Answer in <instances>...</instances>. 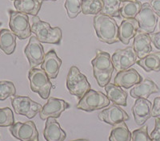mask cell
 <instances>
[{
	"instance_id": "cell-1",
	"label": "cell",
	"mask_w": 160,
	"mask_h": 141,
	"mask_svg": "<svg viewBox=\"0 0 160 141\" xmlns=\"http://www.w3.org/2000/svg\"><path fill=\"white\" fill-rule=\"evenodd\" d=\"M94 27L101 42L111 45L119 41L118 26L112 17L99 13L94 18Z\"/></svg>"
},
{
	"instance_id": "cell-2",
	"label": "cell",
	"mask_w": 160,
	"mask_h": 141,
	"mask_svg": "<svg viewBox=\"0 0 160 141\" xmlns=\"http://www.w3.org/2000/svg\"><path fill=\"white\" fill-rule=\"evenodd\" d=\"M93 73L100 87H105L110 83L114 72V65L111 55L105 51L96 50L95 58L91 61Z\"/></svg>"
},
{
	"instance_id": "cell-3",
	"label": "cell",
	"mask_w": 160,
	"mask_h": 141,
	"mask_svg": "<svg viewBox=\"0 0 160 141\" xmlns=\"http://www.w3.org/2000/svg\"><path fill=\"white\" fill-rule=\"evenodd\" d=\"M31 32L34 33L40 42L59 45L62 40V30L52 28L49 23L40 19L38 16L31 18Z\"/></svg>"
},
{
	"instance_id": "cell-4",
	"label": "cell",
	"mask_w": 160,
	"mask_h": 141,
	"mask_svg": "<svg viewBox=\"0 0 160 141\" xmlns=\"http://www.w3.org/2000/svg\"><path fill=\"white\" fill-rule=\"evenodd\" d=\"M67 87L70 93L79 100L91 89L87 77L76 66H71L67 78Z\"/></svg>"
},
{
	"instance_id": "cell-5",
	"label": "cell",
	"mask_w": 160,
	"mask_h": 141,
	"mask_svg": "<svg viewBox=\"0 0 160 141\" xmlns=\"http://www.w3.org/2000/svg\"><path fill=\"white\" fill-rule=\"evenodd\" d=\"M28 78L31 90L37 92L42 99H48L52 88V84L48 74L42 69L32 68L29 71Z\"/></svg>"
},
{
	"instance_id": "cell-6",
	"label": "cell",
	"mask_w": 160,
	"mask_h": 141,
	"mask_svg": "<svg viewBox=\"0 0 160 141\" xmlns=\"http://www.w3.org/2000/svg\"><path fill=\"white\" fill-rule=\"evenodd\" d=\"M109 105L110 100L108 96L102 92L91 89L79 100L76 107L79 110L92 112L104 109Z\"/></svg>"
},
{
	"instance_id": "cell-7",
	"label": "cell",
	"mask_w": 160,
	"mask_h": 141,
	"mask_svg": "<svg viewBox=\"0 0 160 141\" xmlns=\"http://www.w3.org/2000/svg\"><path fill=\"white\" fill-rule=\"evenodd\" d=\"M9 26L11 31L20 40L27 39L32 33L28 15L18 11H10Z\"/></svg>"
},
{
	"instance_id": "cell-8",
	"label": "cell",
	"mask_w": 160,
	"mask_h": 141,
	"mask_svg": "<svg viewBox=\"0 0 160 141\" xmlns=\"http://www.w3.org/2000/svg\"><path fill=\"white\" fill-rule=\"evenodd\" d=\"M11 105L15 113L27 116L29 119L35 117L42 107L28 96H14L11 98Z\"/></svg>"
},
{
	"instance_id": "cell-9",
	"label": "cell",
	"mask_w": 160,
	"mask_h": 141,
	"mask_svg": "<svg viewBox=\"0 0 160 141\" xmlns=\"http://www.w3.org/2000/svg\"><path fill=\"white\" fill-rule=\"evenodd\" d=\"M135 19L138 21L139 25L138 32L148 35L154 33L158 23V15L153 11L148 2L142 4V8L135 17Z\"/></svg>"
},
{
	"instance_id": "cell-10",
	"label": "cell",
	"mask_w": 160,
	"mask_h": 141,
	"mask_svg": "<svg viewBox=\"0 0 160 141\" xmlns=\"http://www.w3.org/2000/svg\"><path fill=\"white\" fill-rule=\"evenodd\" d=\"M136 53L133 46H128L125 49H117L111 57L114 68L116 71H123L137 62Z\"/></svg>"
},
{
	"instance_id": "cell-11",
	"label": "cell",
	"mask_w": 160,
	"mask_h": 141,
	"mask_svg": "<svg viewBox=\"0 0 160 141\" xmlns=\"http://www.w3.org/2000/svg\"><path fill=\"white\" fill-rule=\"evenodd\" d=\"M10 132L20 141H39L38 132L33 121L17 122L10 126Z\"/></svg>"
},
{
	"instance_id": "cell-12",
	"label": "cell",
	"mask_w": 160,
	"mask_h": 141,
	"mask_svg": "<svg viewBox=\"0 0 160 141\" xmlns=\"http://www.w3.org/2000/svg\"><path fill=\"white\" fill-rule=\"evenodd\" d=\"M24 54L31 69L42 64L45 57L43 46L35 36L31 37L29 42L24 49Z\"/></svg>"
},
{
	"instance_id": "cell-13",
	"label": "cell",
	"mask_w": 160,
	"mask_h": 141,
	"mask_svg": "<svg viewBox=\"0 0 160 141\" xmlns=\"http://www.w3.org/2000/svg\"><path fill=\"white\" fill-rule=\"evenodd\" d=\"M70 108V104L63 100L58 98L51 97L48 99V103L42 107L39 112V117L41 120H45L49 117H60L62 112Z\"/></svg>"
},
{
	"instance_id": "cell-14",
	"label": "cell",
	"mask_w": 160,
	"mask_h": 141,
	"mask_svg": "<svg viewBox=\"0 0 160 141\" xmlns=\"http://www.w3.org/2000/svg\"><path fill=\"white\" fill-rule=\"evenodd\" d=\"M98 119L108 125L115 126L117 124L128 120L129 116L119 106L117 105H112L108 109H103L98 114Z\"/></svg>"
},
{
	"instance_id": "cell-15",
	"label": "cell",
	"mask_w": 160,
	"mask_h": 141,
	"mask_svg": "<svg viewBox=\"0 0 160 141\" xmlns=\"http://www.w3.org/2000/svg\"><path fill=\"white\" fill-rule=\"evenodd\" d=\"M132 113L137 125H144L151 117V102L148 99L138 98L132 107Z\"/></svg>"
},
{
	"instance_id": "cell-16",
	"label": "cell",
	"mask_w": 160,
	"mask_h": 141,
	"mask_svg": "<svg viewBox=\"0 0 160 141\" xmlns=\"http://www.w3.org/2000/svg\"><path fill=\"white\" fill-rule=\"evenodd\" d=\"M142 81V76L135 69L120 71L114 79V84L124 89H130Z\"/></svg>"
},
{
	"instance_id": "cell-17",
	"label": "cell",
	"mask_w": 160,
	"mask_h": 141,
	"mask_svg": "<svg viewBox=\"0 0 160 141\" xmlns=\"http://www.w3.org/2000/svg\"><path fill=\"white\" fill-rule=\"evenodd\" d=\"M61 65L62 60L57 56L54 49H51L44 57L41 69L48 74L50 79H55L58 77Z\"/></svg>"
},
{
	"instance_id": "cell-18",
	"label": "cell",
	"mask_w": 160,
	"mask_h": 141,
	"mask_svg": "<svg viewBox=\"0 0 160 141\" xmlns=\"http://www.w3.org/2000/svg\"><path fill=\"white\" fill-rule=\"evenodd\" d=\"M139 29L138 22L135 18L124 19L118 26V39L124 45H128Z\"/></svg>"
},
{
	"instance_id": "cell-19",
	"label": "cell",
	"mask_w": 160,
	"mask_h": 141,
	"mask_svg": "<svg viewBox=\"0 0 160 141\" xmlns=\"http://www.w3.org/2000/svg\"><path fill=\"white\" fill-rule=\"evenodd\" d=\"M43 136L47 141H64L67 138V133L62 129L55 118L47 119Z\"/></svg>"
},
{
	"instance_id": "cell-20",
	"label": "cell",
	"mask_w": 160,
	"mask_h": 141,
	"mask_svg": "<svg viewBox=\"0 0 160 141\" xmlns=\"http://www.w3.org/2000/svg\"><path fill=\"white\" fill-rule=\"evenodd\" d=\"M159 92V88L155 82L149 79H144L142 82L135 85L130 92L131 97L138 99L144 98L148 99L151 94Z\"/></svg>"
},
{
	"instance_id": "cell-21",
	"label": "cell",
	"mask_w": 160,
	"mask_h": 141,
	"mask_svg": "<svg viewBox=\"0 0 160 141\" xmlns=\"http://www.w3.org/2000/svg\"><path fill=\"white\" fill-rule=\"evenodd\" d=\"M133 48L136 53L137 57L139 59L150 54L152 51L150 35L141 32L137 33V35L134 38Z\"/></svg>"
},
{
	"instance_id": "cell-22",
	"label": "cell",
	"mask_w": 160,
	"mask_h": 141,
	"mask_svg": "<svg viewBox=\"0 0 160 141\" xmlns=\"http://www.w3.org/2000/svg\"><path fill=\"white\" fill-rule=\"evenodd\" d=\"M42 0H15L14 6L17 11L26 15L37 16L41 9Z\"/></svg>"
},
{
	"instance_id": "cell-23",
	"label": "cell",
	"mask_w": 160,
	"mask_h": 141,
	"mask_svg": "<svg viewBox=\"0 0 160 141\" xmlns=\"http://www.w3.org/2000/svg\"><path fill=\"white\" fill-rule=\"evenodd\" d=\"M107 96L111 101L115 105L127 106V99L128 94L126 91L122 90L121 87L117 86L115 84L109 83L105 86Z\"/></svg>"
},
{
	"instance_id": "cell-24",
	"label": "cell",
	"mask_w": 160,
	"mask_h": 141,
	"mask_svg": "<svg viewBox=\"0 0 160 141\" xmlns=\"http://www.w3.org/2000/svg\"><path fill=\"white\" fill-rule=\"evenodd\" d=\"M16 48V35L11 31L2 29L0 31V49L7 55L12 54Z\"/></svg>"
},
{
	"instance_id": "cell-25",
	"label": "cell",
	"mask_w": 160,
	"mask_h": 141,
	"mask_svg": "<svg viewBox=\"0 0 160 141\" xmlns=\"http://www.w3.org/2000/svg\"><path fill=\"white\" fill-rule=\"evenodd\" d=\"M137 65L142 67L146 72H159L160 71V52L151 53L148 56L137 61Z\"/></svg>"
},
{
	"instance_id": "cell-26",
	"label": "cell",
	"mask_w": 160,
	"mask_h": 141,
	"mask_svg": "<svg viewBox=\"0 0 160 141\" xmlns=\"http://www.w3.org/2000/svg\"><path fill=\"white\" fill-rule=\"evenodd\" d=\"M109 141H131V133L125 122H121L113 127Z\"/></svg>"
},
{
	"instance_id": "cell-27",
	"label": "cell",
	"mask_w": 160,
	"mask_h": 141,
	"mask_svg": "<svg viewBox=\"0 0 160 141\" xmlns=\"http://www.w3.org/2000/svg\"><path fill=\"white\" fill-rule=\"evenodd\" d=\"M142 8V3L139 1H128L123 2L120 7V15L125 19L135 18Z\"/></svg>"
},
{
	"instance_id": "cell-28",
	"label": "cell",
	"mask_w": 160,
	"mask_h": 141,
	"mask_svg": "<svg viewBox=\"0 0 160 141\" xmlns=\"http://www.w3.org/2000/svg\"><path fill=\"white\" fill-rule=\"evenodd\" d=\"M102 9L101 14L110 17H119L120 0H102Z\"/></svg>"
},
{
	"instance_id": "cell-29",
	"label": "cell",
	"mask_w": 160,
	"mask_h": 141,
	"mask_svg": "<svg viewBox=\"0 0 160 141\" xmlns=\"http://www.w3.org/2000/svg\"><path fill=\"white\" fill-rule=\"evenodd\" d=\"M102 9V0H82V11L84 15H98Z\"/></svg>"
},
{
	"instance_id": "cell-30",
	"label": "cell",
	"mask_w": 160,
	"mask_h": 141,
	"mask_svg": "<svg viewBox=\"0 0 160 141\" xmlns=\"http://www.w3.org/2000/svg\"><path fill=\"white\" fill-rule=\"evenodd\" d=\"M82 0H66L65 8L68 16L70 18H75L82 11Z\"/></svg>"
},
{
	"instance_id": "cell-31",
	"label": "cell",
	"mask_w": 160,
	"mask_h": 141,
	"mask_svg": "<svg viewBox=\"0 0 160 141\" xmlns=\"http://www.w3.org/2000/svg\"><path fill=\"white\" fill-rule=\"evenodd\" d=\"M16 89L14 83L8 81L0 82V101H5L8 97L15 96Z\"/></svg>"
},
{
	"instance_id": "cell-32",
	"label": "cell",
	"mask_w": 160,
	"mask_h": 141,
	"mask_svg": "<svg viewBox=\"0 0 160 141\" xmlns=\"http://www.w3.org/2000/svg\"><path fill=\"white\" fill-rule=\"evenodd\" d=\"M15 124V118L10 108L0 109V127H10Z\"/></svg>"
},
{
	"instance_id": "cell-33",
	"label": "cell",
	"mask_w": 160,
	"mask_h": 141,
	"mask_svg": "<svg viewBox=\"0 0 160 141\" xmlns=\"http://www.w3.org/2000/svg\"><path fill=\"white\" fill-rule=\"evenodd\" d=\"M131 141H152L151 136L148 135V125L136 129L131 133Z\"/></svg>"
},
{
	"instance_id": "cell-34",
	"label": "cell",
	"mask_w": 160,
	"mask_h": 141,
	"mask_svg": "<svg viewBox=\"0 0 160 141\" xmlns=\"http://www.w3.org/2000/svg\"><path fill=\"white\" fill-rule=\"evenodd\" d=\"M152 141H160V118L155 119V129L150 135Z\"/></svg>"
},
{
	"instance_id": "cell-35",
	"label": "cell",
	"mask_w": 160,
	"mask_h": 141,
	"mask_svg": "<svg viewBox=\"0 0 160 141\" xmlns=\"http://www.w3.org/2000/svg\"><path fill=\"white\" fill-rule=\"evenodd\" d=\"M151 116L160 117V96L154 99V103L151 108Z\"/></svg>"
},
{
	"instance_id": "cell-36",
	"label": "cell",
	"mask_w": 160,
	"mask_h": 141,
	"mask_svg": "<svg viewBox=\"0 0 160 141\" xmlns=\"http://www.w3.org/2000/svg\"><path fill=\"white\" fill-rule=\"evenodd\" d=\"M151 42L154 44L157 49H160V31L158 33H152L150 35Z\"/></svg>"
},
{
	"instance_id": "cell-37",
	"label": "cell",
	"mask_w": 160,
	"mask_h": 141,
	"mask_svg": "<svg viewBox=\"0 0 160 141\" xmlns=\"http://www.w3.org/2000/svg\"><path fill=\"white\" fill-rule=\"evenodd\" d=\"M150 5L158 17H160V0H151Z\"/></svg>"
},
{
	"instance_id": "cell-38",
	"label": "cell",
	"mask_w": 160,
	"mask_h": 141,
	"mask_svg": "<svg viewBox=\"0 0 160 141\" xmlns=\"http://www.w3.org/2000/svg\"><path fill=\"white\" fill-rule=\"evenodd\" d=\"M73 141H89L88 139H75V140H73Z\"/></svg>"
},
{
	"instance_id": "cell-39",
	"label": "cell",
	"mask_w": 160,
	"mask_h": 141,
	"mask_svg": "<svg viewBox=\"0 0 160 141\" xmlns=\"http://www.w3.org/2000/svg\"><path fill=\"white\" fill-rule=\"evenodd\" d=\"M121 2H128V1H137V0H120Z\"/></svg>"
},
{
	"instance_id": "cell-40",
	"label": "cell",
	"mask_w": 160,
	"mask_h": 141,
	"mask_svg": "<svg viewBox=\"0 0 160 141\" xmlns=\"http://www.w3.org/2000/svg\"><path fill=\"white\" fill-rule=\"evenodd\" d=\"M42 1H53V2H55V1H57V0H42Z\"/></svg>"
},
{
	"instance_id": "cell-41",
	"label": "cell",
	"mask_w": 160,
	"mask_h": 141,
	"mask_svg": "<svg viewBox=\"0 0 160 141\" xmlns=\"http://www.w3.org/2000/svg\"><path fill=\"white\" fill-rule=\"evenodd\" d=\"M159 29H160V22H159Z\"/></svg>"
},
{
	"instance_id": "cell-42",
	"label": "cell",
	"mask_w": 160,
	"mask_h": 141,
	"mask_svg": "<svg viewBox=\"0 0 160 141\" xmlns=\"http://www.w3.org/2000/svg\"><path fill=\"white\" fill-rule=\"evenodd\" d=\"M12 1H15V0H12Z\"/></svg>"
},
{
	"instance_id": "cell-43",
	"label": "cell",
	"mask_w": 160,
	"mask_h": 141,
	"mask_svg": "<svg viewBox=\"0 0 160 141\" xmlns=\"http://www.w3.org/2000/svg\"><path fill=\"white\" fill-rule=\"evenodd\" d=\"M0 26H1V23H0Z\"/></svg>"
},
{
	"instance_id": "cell-44",
	"label": "cell",
	"mask_w": 160,
	"mask_h": 141,
	"mask_svg": "<svg viewBox=\"0 0 160 141\" xmlns=\"http://www.w3.org/2000/svg\"><path fill=\"white\" fill-rule=\"evenodd\" d=\"M158 118H160V117H158Z\"/></svg>"
}]
</instances>
